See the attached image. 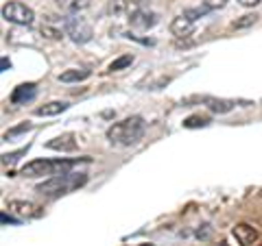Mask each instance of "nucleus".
Here are the masks:
<instances>
[{"label":"nucleus","mask_w":262,"mask_h":246,"mask_svg":"<svg viewBox=\"0 0 262 246\" xmlns=\"http://www.w3.org/2000/svg\"><path fill=\"white\" fill-rule=\"evenodd\" d=\"M144 129L146 125L140 116H131V118H125L122 122L112 125L107 129V139L116 146H134L142 139Z\"/></svg>","instance_id":"f257e3e1"},{"label":"nucleus","mask_w":262,"mask_h":246,"mask_svg":"<svg viewBox=\"0 0 262 246\" xmlns=\"http://www.w3.org/2000/svg\"><path fill=\"white\" fill-rule=\"evenodd\" d=\"M88 181L85 175H75V172H66V175H55L53 179L48 181L39 183L35 190L42 194V196H48V199H55V196H61V194H68L70 190H77Z\"/></svg>","instance_id":"f03ea898"},{"label":"nucleus","mask_w":262,"mask_h":246,"mask_svg":"<svg viewBox=\"0 0 262 246\" xmlns=\"http://www.w3.org/2000/svg\"><path fill=\"white\" fill-rule=\"evenodd\" d=\"M63 29H66V35H70V39L75 44H88L94 35L90 22L85 18H81V15H77V13H72L63 20Z\"/></svg>","instance_id":"7ed1b4c3"},{"label":"nucleus","mask_w":262,"mask_h":246,"mask_svg":"<svg viewBox=\"0 0 262 246\" xmlns=\"http://www.w3.org/2000/svg\"><path fill=\"white\" fill-rule=\"evenodd\" d=\"M3 18L11 24H18V27H29V24H33V20H35V13L24 3L13 0V3H7L3 7Z\"/></svg>","instance_id":"20e7f679"},{"label":"nucleus","mask_w":262,"mask_h":246,"mask_svg":"<svg viewBox=\"0 0 262 246\" xmlns=\"http://www.w3.org/2000/svg\"><path fill=\"white\" fill-rule=\"evenodd\" d=\"M129 22H131V27H134V29L149 31V29H153L155 24H158V15L151 13V11H146V9H140V11H136V13L129 15Z\"/></svg>","instance_id":"39448f33"},{"label":"nucleus","mask_w":262,"mask_h":246,"mask_svg":"<svg viewBox=\"0 0 262 246\" xmlns=\"http://www.w3.org/2000/svg\"><path fill=\"white\" fill-rule=\"evenodd\" d=\"M194 101L206 103L210 111L214 113H227L236 107V101H227V98H212V96H192Z\"/></svg>","instance_id":"423d86ee"},{"label":"nucleus","mask_w":262,"mask_h":246,"mask_svg":"<svg viewBox=\"0 0 262 246\" xmlns=\"http://www.w3.org/2000/svg\"><path fill=\"white\" fill-rule=\"evenodd\" d=\"M232 233H234L236 242H238L241 246H251L253 242L258 240V229H256V227H251V225H247V223L236 225Z\"/></svg>","instance_id":"0eeeda50"},{"label":"nucleus","mask_w":262,"mask_h":246,"mask_svg":"<svg viewBox=\"0 0 262 246\" xmlns=\"http://www.w3.org/2000/svg\"><path fill=\"white\" fill-rule=\"evenodd\" d=\"M7 209L15 211V214L22 216V218H37V216H42V211H39L37 205H33L29 201H9Z\"/></svg>","instance_id":"6e6552de"},{"label":"nucleus","mask_w":262,"mask_h":246,"mask_svg":"<svg viewBox=\"0 0 262 246\" xmlns=\"http://www.w3.org/2000/svg\"><path fill=\"white\" fill-rule=\"evenodd\" d=\"M170 33L175 37H190L194 33V20H190L188 15H177V18L170 22Z\"/></svg>","instance_id":"1a4fd4ad"},{"label":"nucleus","mask_w":262,"mask_h":246,"mask_svg":"<svg viewBox=\"0 0 262 246\" xmlns=\"http://www.w3.org/2000/svg\"><path fill=\"white\" fill-rule=\"evenodd\" d=\"M46 149H51V151H61V153H72V151H77V135H75V133L59 135V137L51 139V142L46 144Z\"/></svg>","instance_id":"9d476101"},{"label":"nucleus","mask_w":262,"mask_h":246,"mask_svg":"<svg viewBox=\"0 0 262 246\" xmlns=\"http://www.w3.org/2000/svg\"><path fill=\"white\" fill-rule=\"evenodd\" d=\"M37 96V87L33 83H24V85H18L13 89L11 94V103L13 105H27L29 101H33V98Z\"/></svg>","instance_id":"9b49d317"},{"label":"nucleus","mask_w":262,"mask_h":246,"mask_svg":"<svg viewBox=\"0 0 262 246\" xmlns=\"http://www.w3.org/2000/svg\"><path fill=\"white\" fill-rule=\"evenodd\" d=\"M66 109H68V105L61 103V101H55V103H46L42 107H37L35 113L37 116H59V113H63Z\"/></svg>","instance_id":"f8f14e48"},{"label":"nucleus","mask_w":262,"mask_h":246,"mask_svg":"<svg viewBox=\"0 0 262 246\" xmlns=\"http://www.w3.org/2000/svg\"><path fill=\"white\" fill-rule=\"evenodd\" d=\"M90 77V70H66L59 75L61 83H77V81H85Z\"/></svg>","instance_id":"ddd939ff"},{"label":"nucleus","mask_w":262,"mask_h":246,"mask_svg":"<svg viewBox=\"0 0 262 246\" xmlns=\"http://www.w3.org/2000/svg\"><path fill=\"white\" fill-rule=\"evenodd\" d=\"M212 122L210 116H206V113H196V116H190L184 120V127L186 129H201V127H208Z\"/></svg>","instance_id":"4468645a"},{"label":"nucleus","mask_w":262,"mask_h":246,"mask_svg":"<svg viewBox=\"0 0 262 246\" xmlns=\"http://www.w3.org/2000/svg\"><path fill=\"white\" fill-rule=\"evenodd\" d=\"M57 5L70 13H77L81 9H85V7H90V0H57Z\"/></svg>","instance_id":"2eb2a0df"},{"label":"nucleus","mask_w":262,"mask_h":246,"mask_svg":"<svg viewBox=\"0 0 262 246\" xmlns=\"http://www.w3.org/2000/svg\"><path fill=\"white\" fill-rule=\"evenodd\" d=\"M134 63V57L131 55H122V57H118V59H114L112 63H110V72H120V70H125V68H129V65Z\"/></svg>","instance_id":"dca6fc26"},{"label":"nucleus","mask_w":262,"mask_h":246,"mask_svg":"<svg viewBox=\"0 0 262 246\" xmlns=\"http://www.w3.org/2000/svg\"><path fill=\"white\" fill-rule=\"evenodd\" d=\"M110 13H114V15L129 13V0H112V5H110Z\"/></svg>","instance_id":"f3484780"},{"label":"nucleus","mask_w":262,"mask_h":246,"mask_svg":"<svg viewBox=\"0 0 262 246\" xmlns=\"http://www.w3.org/2000/svg\"><path fill=\"white\" fill-rule=\"evenodd\" d=\"M258 22V15L256 13H249V15H243V20H236L234 22V29H247L251 24Z\"/></svg>","instance_id":"a211bd4d"},{"label":"nucleus","mask_w":262,"mask_h":246,"mask_svg":"<svg viewBox=\"0 0 262 246\" xmlns=\"http://www.w3.org/2000/svg\"><path fill=\"white\" fill-rule=\"evenodd\" d=\"M208 11H210V9H208L206 5H203V7H196V9H186L184 15H188L190 20H196V18H203V15H206Z\"/></svg>","instance_id":"6ab92c4d"},{"label":"nucleus","mask_w":262,"mask_h":246,"mask_svg":"<svg viewBox=\"0 0 262 246\" xmlns=\"http://www.w3.org/2000/svg\"><path fill=\"white\" fill-rule=\"evenodd\" d=\"M42 35L46 37H51V39H61V31L59 29H53V27H42Z\"/></svg>","instance_id":"aec40b11"},{"label":"nucleus","mask_w":262,"mask_h":246,"mask_svg":"<svg viewBox=\"0 0 262 246\" xmlns=\"http://www.w3.org/2000/svg\"><path fill=\"white\" fill-rule=\"evenodd\" d=\"M29 129H31V125H29V122H24V125L15 127V129H11V131H7V133H5V139H11L13 135H20L22 131H29Z\"/></svg>","instance_id":"412c9836"},{"label":"nucleus","mask_w":262,"mask_h":246,"mask_svg":"<svg viewBox=\"0 0 262 246\" xmlns=\"http://www.w3.org/2000/svg\"><path fill=\"white\" fill-rule=\"evenodd\" d=\"M27 153V149H22V151H15V153H11V155H3V163L7 166V163H15L20 159V155H24Z\"/></svg>","instance_id":"4be33fe9"},{"label":"nucleus","mask_w":262,"mask_h":246,"mask_svg":"<svg viewBox=\"0 0 262 246\" xmlns=\"http://www.w3.org/2000/svg\"><path fill=\"white\" fill-rule=\"evenodd\" d=\"M210 235H212V227L210 225H201L199 229H196V237H199V240H208Z\"/></svg>","instance_id":"5701e85b"},{"label":"nucleus","mask_w":262,"mask_h":246,"mask_svg":"<svg viewBox=\"0 0 262 246\" xmlns=\"http://www.w3.org/2000/svg\"><path fill=\"white\" fill-rule=\"evenodd\" d=\"M227 5V0H206V7L210 11H216V9H223Z\"/></svg>","instance_id":"b1692460"},{"label":"nucleus","mask_w":262,"mask_h":246,"mask_svg":"<svg viewBox=\"0 0 262 246\" xmlns=\"http://www.w3.org/2000/svg\"><path fill=\"white\" fill-rule=\"evenodd\" d=\"M0 220H3V225H18V223H20V220H15V218L7 216V214H3V216H0Z\"/></svg>","instance_id":"393cba45"},{"label":"nucleus","mask_w":262,"mask_h":246,"mask_svg":"<svg viewBox=\"0 0 262 246\" xmlns=\"http://www.w3.org/2000/svg\"><path fill=\"white\" fill-rule=\"evenodd\" d=\"M238 3H241L243 7H256V5L260 3V0H238Z\"/></svg>","instance_id":"a878e982"},{"label":"nucleus","mask_w":262,"mask_h":246,"mask_svg":"<svg viewBox=\"0 0 262 246\" xmlns=\"http://www.w3.org/2000/svg\"><path fill=\"white\" fill-rule=\"evenodd\" d=\"M7 68H11V63L7 61V59H3V70H7Z\"/></svg>","instance_id":"bb28decb"},{"label":"nucleus","mask_w":262,"mask_h":246,"mask_svg":"<svg viewBox=\"0 0 262 246\" xmlns=\"http://www.w3.org/2000/svg\"><path fill=\"white\" fill-rule=\"evenodd\" d=\"M142 246H151V244H142Z\"/></svg>","instance_id":"cd10ccee"}]
</instances>
